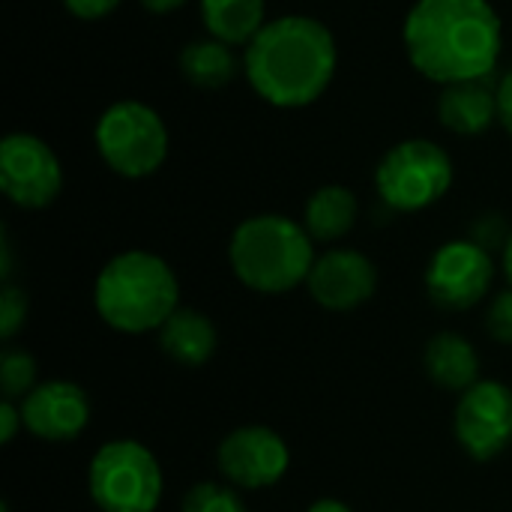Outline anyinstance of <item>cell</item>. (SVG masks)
Masks as SVG:
<instances>
[{
	"instance_id": "7402d4cb",
	"label": "cell",
	"mask_w": 512,
	"mask_h": 512,
	"mask_svg": "<svg viewBox=\"0 0 512 512\" xmlns=\"http://www.w3.org/2000/svg\"><path fill=\"white\" fill-rule=\"evenodd\" d=\"M27 324V294L24 288L3 282L0 288V339L12 342Z\"/></svg>"
},
{
	"instance_id": "603a6c76",
	"label": "cell",
	"mask_w": 512,
	"mask_h": 512,
	"mask_svg": "<svg viewBox=\"0 0 512 512\" xmlns=\"http://www.w3.org/2000/svg\"><path fill=\"white\" fill-rule=\"evenodd\" d=\"M486 330L498 345H512V288L492 297L486 309Z\"/></svg>"
},
{
	"instance_id": "ffe728a7",
	"label": "cell",
	"mask_w": 512,
	"mask_h": 512,
	"mask_svg": "<svg viewBox=\"0 0 512 512\" xmlns=\"http://www.w3.org/2000/svg\"><path fill=\"white\" fill-rule=\"evenodd\" d=\"M36 360L24 348L6 345L0 354V390L6 402H21L36 387Z\"/></svg>"
},
{
	"instance_id": "5bb4252c",
	"label": "cell",
	"mask_w": 512,
	"mask_h": 512,
	"mask_svg": "<svg viewBox=\"0 0 512 512\" xmlns=\"http://www.w3.org/2000/svg\"><path fill=\"white\" fill-rule=\"evenodd\" d=\"M438 117L456 135H483L492 123H498L495 75L447 84L438 96Z\"/></svg>"
},
{
	"instance_id": "30bf717a",
	"label": "cell",
	"mask_w": 512,
	"mask_h": 512,
	"mask_svg": "<svg viewBox=\"0 0 512 512\" xmlns=\"http://www.w3.org/2000/svg\"><path fill=\"white\" fill-rule=\"evenodd\" d=\"M453 432L459 447L480 465L495 462L512 447V390L501 381L480 378L456 402Z\"/></svg>"
},
{
	"instance_id": "277c9868",
	"label": "cell",
	"mask_w": 512,
	"mask_h": 512,
	"mask_svg": "<svg viewBox=\"0 0 512 512\" xmlns=\"http://www.w3.org/2000/svg\"><path fill=\"white\" fill-rule=\"evenodd\" d=\"M315 258V240L303 222L282 213L249 216L228 240L231 273L255 294H288L306 285Z\"/></svg>"
},
{
	"instance_id": "5b68a950",
	"label": "cell",
	"mask_w": 512,
	"mask_h": 512,
	"mask_svg": "<svg viewBox=\"0 0 512 512\" xmlns=\"http://www.w3.org/2000/svg\"><path fill=\"white\" fill-rule=\"evenodd\" d=\"M87 495L99 512H156L165 474L150 447L135 438H114L87 465Z\"/></svg>"
},
{
	"instance_id": "3957f363",
	"label": "cell",
	"mask_w": 512,
	"mask_h": 512,
	"mask_svg": "<svg viewBox=\"0 0 512 512\" xmlns=\"http://www.w3.org/2000/svg\"><path fill=\"white\" fill-rule=\"evenodd\" d=\"M93 306L117 333H156L180 309V282L162 255L126 249L99 270Z\"/></svg>"
},
{
	"instance_id": "ac0fdd59",
	"label": "cell",
	"mask_w": 512,
	"mask_h": 512,
	"mask_svg": "<svg viewBox=\"0 0 512 512\" xmlns=\"http://www.w3.org/2000/svg\"><path fill=\"white\" fill-rule=\"evenodd\" d=\"M207 36L237 48L249 45L267 24L264 0H198Z\"/></svg>"
},
{
	"instance_id": "e0dca14e",
	"label": "cell",
	"mask_w": 512,
	"mask_h": 512,
	"mask_svg": "<svg viewBox=\"0 0 512 512\" xmlns=\"http://www.w3.org/2000/svg\"><path fill=\"white\" fill-rule=\"evenodd\" d=\"M360 219V201L348 186L330 183L315 189L303 207V228L315 243H339L354 231Z\"/></svg>"
},
{
	"instance_id": "9c48e42d",
	"label": "cell",
	"mask_w": 512,
	"mask_h": 512,
	"mask_svg": "<svg viewBox=\"0 0 512 512\" xmlns=\"http://www.w3.org/2000/svg\"><path fill=\"white\" fill-rule=\"evenodd\" d=\"M0 189L21 210H45L63 189L57 153L30 132H9L0 141Z\"/></svg>"
},
{
	"instance_id": "d6986e66",
	"label": "cell",
	"mask_w": 512,
	"mask_h": 512,
	"mask_svg": "<svg viewBox=\"0 0 512 512\" xmlns=\"http://www.w3.org/2000/svg\"><path fill=\"white\" fill-rule=\"evenodd\" d=\"M237 69H240V63H237L234 48L213 36L192 39L180 51V75L201 90H219V87L231 84Z\"/></svg>"
},
{
	"instance_id": "2e32d148",
	"label": "cell",
	"mask_w": 512,
	"mask_h": 512,
	"mask_svg": "<svg viewBox=\"0 0 512 512\" xmlns=\"http://www.w3.org/2000/svg\"><path fill=\"white\" fill-rule=\"evenodd\" d=\"M156 339H159V351L186 369H198V366L210 363V357L216 354V345H219L216 324L198 309H177L156 330Z\"/></svg>"
},
{
	"instance_id": "8992f818",
	"label": "cell",
	"mask_w": 512,
	"mask_h": 512,
	"mask_svg": "<svg viewBox=\"0 0 512 512\" xmlns=\"http://www.w3.org/2000/svg\"><path fill=\"white\" fill-rule=\"evenodd\" d=\"M93 141L102 162L126 180L156 174L171 150V135L162 114L138 99L108 105L96 120Z\"/></svg>"
},
{
	"instance_id": "f1b7e54d",
	"label": "cell",
	"mask_w": 512,
	"mask_h": 512,
	"mask_svg": "<svg viewBox=\"0 0 512 512\" xmlns=\"http://www.w3.org/2000/svg\"><path fill=\"white\" fill-rule=\"evenodd\" d=\"M306 512H354L345 501H336V498H321V501H315V504H309V510Z\"/></svg>"
},
{
	"instance_id": "7a4b0ae2",
	"label": "cell",
	"mask_w": 512,
	"mask_h": 512,
	"mask_svg": "<svg viewBox=\"0 0 512 512\" xmlns=\"http://www.w3.org/2000/svg\"><path fill=\"white\" fill-rule=\"evenodd\" d=\"M339 48L333 30L312 15H282L243 48L249 87L273 108H306L336 78Z\"/></svg>"
},
{
	"instance_id": "44dd1931",
	"label": "cell",
	"mask_w": 512,
	"mask_h": 512,
	"mask_svg": "<svg viewBox=\"0 0 512 512\" xmlns=\"http://www.w3.org/2000/svg\"><path fill=\"white\" fill-rule=\"evenodd\" d=\"M180 512H249L246 501L240 498V492L231 483H216V480H204L195 483L183 501Z\"/></svg>"
},
{
	"instance_id": "7c38bea8",
	"label": "cell",
	"mask_w": 512,
	"mask_h": 512,
	"mask_svg": "<svg viewBox=\"0 0 512 512\" xmlns=\"http://www.w3.org/2000/svg\"><path fill=\"white\" fill-rule=\"evenodd\" d=\"M306 291L318 306L330 312H354L375 297L378 267L360 249L336 246L315 258Z\"/></svg>"
},
{
	"instance_id": "ba28073f",
	"label": "cell",
	"mask_w": 512,
	"mask_h": 512,
	"mask_svg": "<svg viewBox=\"0 0 512 512\" xmlns=\"http://www.w3.org/2000/svg\"><path fill=\"white\" fill-rule=\"evenodd\" d=\"M423 282L435 306L447 312H468L489 297L495 282V258L471 237L450 240L429 258Z\"/></svg>"
},
{
	"instance_id": "9a60e30c",
	"label": "cell",
	"mask_w": 512,
	"mask_h": 512,
	"mask_svg": "<svg viewBox=\"0 0 512 512\" xmlns=\"http://www.w3.org/2000/svg\"><path fill=\"white\" fill-rule=\"evenodd\" d=\"M423 369L435 387L462 396L480 381V354L471 339H465L462 333L444 330L426 342Z\"/></svg>"
},
{
	"instance_id": "4fadbf2b",
	"label": "cell",
	"mask_w": 512,
	"mask_h": 512,
	"mask_svg": "<svg viewBox=\"0 0 512 512\" xmlns=\"http://www.w3.org/2000/svg\"><path fill=\"white\" fill-rule=\"evenodd\" d=\"M24 429L48 444L75 441L90 423V396L72 381H42L21 402Z\"/></svg>"
},
{
	"instance_id": "4316f807",
	"label": "cell",
	"mask_w": 512,
	"mask_h": 512,
	"mask_svg": "<svg viewBox=\"0 0 512 512\" xmlns=\"http://www.w3.org/2000/svg\"><path fill=\"white\" fill-rule=\"evenodd\" d=\"M498 123L512 135V66L498 81Z\"/></svg>"
},
{
	"instance_id": "83f0119b",
	"label": "cell",
	"mask_w": 512,
	"mask_h": 512,
	"mask_svg": "<svg viewBox=\"0 0 512 512\" xmlns=\"http://www.w3.org/2000/svg\"><path fill=\"white\" fill-rule=\"evenodd\" d=\"M138 3L153 15H168V12H177L186 0H138Z\"/></svg>"
},
{
	"instance_id": "f546056e",
	"label": "cell",
	"mask_w": 512,
	"mask_h": 512,
	"mask_svg": "<svg viewBox=\"0 0 512 512\" xmlns=\"http://www.w3.org/2000/svg\"><path fill=\"white\" fill-rule=\"evenodd\" d=\"M501 264H504V276H507V282H510L512 288V234L510 240H507V246L501 249Z\"/></svg>"
},
{
	"instance_id": "d4e9b609",
	"label": "cell",
	"mask_w": 512,
	"mask_h": 512,
	"mask_svg": "<svg viewBox=\"0 0 512 512\" xmlns=\"http://www.w3.org/2000/svg\"><path fill=\"white\" fill-rule=\"evenodd\" d=\"M66 6L69 15L81 18V21H99V18H108L123 0H60Z\"/></svg>"
},
{
	"instance_id": "484cf974",
	"label": "cell",
	"mask_w": 512,
	"mask_h": 512,
	"mask_svg": "<svg viewBox=\"0 0 512 512\" xmlns=\"http://www.w3.org/2000/svg\"><path fill=\"white\" fill-rule=\"evenodd\" d=\"M21 429H24V420H21L18 402L3 399V405H0V444H12Z\"/></svg>"
},
{
	"instance_id": "6da1fadb",
	"label": "cell",
	"mask_w": 512,
	"mask_h": 512,
	"mask_svg": "<svg viewBox=\"0 0 512 512\" xmlns=\"http://www.w3.org/2000/svg\"><path fill=\"white\" fill-rule=\"evenodd\" d=\"M411 66L447 87L492 78L504 51V24L489 0H417L402 24Z\"/></svg>"
},
{
	"instance_id": "52a82bcc",
	"label": "cell",
	"mask_w": 512,
	"mask_h": 512,
	"mask_svg": "<svg viewBox=\"0 0 512 512\" xmlns=\"http://www.w3.org/2000/svg\"><path fill=\"white\" fill-rule=\"evenodd\" d=\"M453 177V159L441 144L408 138L381 156L375 168V192L393 213H420L450 192Z\"/></svg>"
},
{
	"instance_id": "8fae6325",
	"label": "cell",
	"mask_w": 512,
	"mask_h": 512,
	"mask_svg": "<svg viewBox=\"0 0 512 512\" xmlns=\"http://www.w3.org/2000/svg\"><path fill=\"white\" fill-rule=\"evenodd\" d=\"M216 465L234 489L261 492L285 480L291 450L288 441L270 426H240L219 441Z\"/></svg>"
},
{
	"instance_id": "4dcf8cb0",
	"label": "cell",
	"mask_w": 512,
	"mask_h": 512,
	"mask_svg": "<svg viewBox=\"0 0 512 512\" xmlns=\"http://www.w3.org/2000/svg\"><path fill=\"white\" fill-rule=\"evenodd\" d=\"M0 512H9V507H6V504H3V507H0Z\"/></svg>"
},
{
	"instance_id": "cb8c5ba5",
	"label": "cell",
	"mask_w": 512,
	"mask_h": 512,
	"mask_svg": "<svg viewBox=\"0 0 512 512\" xmlns=\"http://www.w3.org/2000/svg\"><path fill=\"white\" fill-rule=\"evenodd\" d=\"M510 234L512 228L507 225V219H504L501 213H483L480 219H474L468 237H471L474 243H480L483 249L495 252V249H504V246H507Z\"/></svg>"
}]
</instances>
